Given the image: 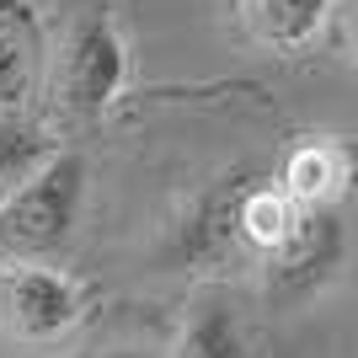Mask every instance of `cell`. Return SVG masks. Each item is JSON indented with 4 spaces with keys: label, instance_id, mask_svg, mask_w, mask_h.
I'll return each instance as SVG.
<instances>
[{
    "label": "cell",
    "instance_id": "1",
    "mask_svg": "<svg viewBox=\"0 0 358 358\" xmlns=\"http://www.w3.org/2000/svg\"><path fill=\"white\" fill-rule=\"evenodd\" d=\"M129 54L107 0H54L48 11V64H43V123L80 129L102 118L123 91Z\"/></svg>",
    "mask_w": 358,
    "mask_h": 358
},
{
    "label": "cell",
    "instance_id": "2",
    "mask_svg": "<svg viewBox=\"0 0 358 358\" xmlns=\"http://www.w3.org/2000/svg\"><path fill=\"white\" fill-rule=\"evenodd\" d=\"M86 203V161L54 150L6 203H0V262H43L70 241Z\"/></svg>",
    "mask_w": 358,
    "mask_h": 358
},
{
    "label": "cell",
    "instance_id": "3",
    "mask_svg": "<svg viewBox=\"0 0 358 358\" xmlns=\"http://www.w3.org/2000/svg\"><path fill=\"white\" fill-rule=\"evenodd\" d=\"M80 321V289L43 262H0V331L11 343H59Z\"/></svg>",
    "mask_w": 358,
    "mask_h": 358
},
{
    "label": "cell",
    "instance_id": "4",
    "mask_svg": "<svg viewBox=\"0 0 358 358\" xmlns=\"http://www.w3.org/2000/svg\"><path fill=\"white\" fill-rule=\"evenodd\" d=\"M48 22L32 0H0V113H27L43 96Z\"/></svg>",
    "mask_w": 358,
    "mask_h": 358
},
{
    "label": "cell",
    "instance_id": "5",
    "mask_svg": "<svg viewBox=\"0 0 358 358\" xmlns=\"http://www.w3.org/2000/svg\"><path fill=\"white\" fill-rule=\"evenodd\" d=\"M241 32L273 54H294L321 32L331 0H230Z\"/></svg>",
    "mask_w": 358,
    "mask_h": 358
},
{
    "label": "cell",
    "instance_id": "6",
    "mask_svg": "<svg viewBox=\"0 0 358 358\" xmlns=\"http://www.w3.org/2000/svg\"><path fill=\"white\" fill-rule=\"evenodd\" d=\"M305 209H331L353 182V155L343 139H305L284 155V177H278Z\"/></svg>",
    "mask_w": 358,
    "mask_h": 358
},
{
    "label": "cell",
    "instance_id": "7",
    "mask_svg": "<svg viewBox=\"0 0 358 358\" xmlns=\"http://www.w3.org/2000/svg\"><path fill=\"white\" fill-rule=\"evenodd\" d=\"M331 262H337V224H331L327 209H305L294 241H289V246H278L273 257H262L268 284H278L284 294H299V289L321 284Z\"/></svg>",
    "mask_w": 358,
    "mask_h": 358
},
{
    "label": "cell",
    "instance_id": "8",
    "mask_svg": "<svg viewBox=\"0 0 358 358\" xmlns=\"http://www.w3.org/2000/svg\"><path fill=\"white\" fill-rule=\"evenodd\" d=\"M299 220H305V203L289 193L284 182H278V187H246V193L236 198V209H230L236 241L257 257H273L278 246H289Z\"/></svg>",
    "mask_w": 358,
    "mask_h": 358
},
{
    "label": "cell",
    "instance_id": "9",
    "mask_svg": "<svg viewBox=\"0 0 358 358\" xmlns=\"http://www.w3.org/2000/svg\"><path fill=\"white\" fill-rule=\"evenodd\" d=\"M54 150L59 145L48 139V123H32L27 113H0V203H6Z\"/></svg>",
    "mask_w": 358,
    "mask_h": 358
},
{
    "label": "cell",
    "instance_id": "10",
    "mask_svg": "<svg viewBox=\"0 0 358 358\" xmlns=\"http://www.w3.org/2000/svg\"><path fill=\"white\" fill-rule=\"evenodd\" d=\"M171 358H241V331L224 310H198L182 327Z\"/></svg>",
    "mask_w": 358,
    "mask_h": 358
},
{
    "label": "cell",
    "instance_id": "11",
    "mask_svg": "<svg viewBox=\"0 0 358 358\" xmlns=\"http://www.w3.org/2000/svg\"><path fill=\"white\" fill-rule=\"evenodd\" d=\"M348 54H353V64H358V6H353V16H348Z\"/></svg>",
    "mask_w": 358,
    "mask_h": 358
},
{
    "label": "cell",
    "instance_id": "12",
    "mask_svg": "<svg viewBox=\"0 0 358 358\" xmlns=\"http://www.w3.org/2000/svg\"><path fill=\"white\" fill-rule=\"evenodd\" d=\"M102 358H150V353H134V348H113V353H102Z\"/></svg>",
    "mask_w": 358,
    "mask_h": 358
}]
</instances>
